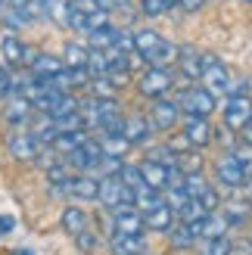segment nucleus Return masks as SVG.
I'll list each match as a JSON object with an SVG mask.
<instances>
[{
  "label": "nucleus",
  "mask_w": 252,
  "mask_h": 255,
  "mask_svg": "<svg viewBox=\"0 0 252 255\" xmlns=\"http://www.w3.org/2000/svg\"><path fill=\"white\" fill-rule=\"evenodd\" d=\"M97 199L103 202L106 209H116L122 202H134V187H128L119 174H106V177H100Z\"/></svg>",
  "instance_id": "1"
},
{
  "label": "nucleus",
  "mask_w": 252,
  "mask_h": 255,
  "mask_svg": "<svg viewBox=\"0 0 252 255\" xmlns=\"http://www.w3.org/2000/svg\"><path fill=\"white\" fill-rule=\"evenodd\" d=\"M203 81H206V87L212 91L215 100L234 91V81H231L228 69H224V62L215 59V56H203Z\"/></svg>",
  "instance_id": "2"
},
{
  "label": "nucleus",
  "mask_w": 252,
  "mask_h": 255,
  "mask_svg": "<svg viewBox=\"0 0 252 255\" xmlns=\"http://www.w3.org/2000/svg\"><path fill=\"white\" fill-rule=\"evenodd\" d=\"M174 87V78L168 75V69H156V66H149L140 78H137V91H140V97L146 100H159V97H165L168 91Z\"/></svg>",
  "instance_id": "3"
},
{
  "label": "nucleus",
  "mask_w": 252,
  "mask_h": 255,
  "mask_svg": "<svg viewBox=\"0 0 252 255\" xmlns=\"http://www.w3.org/2000/svg\"><path fill=\"white\" fill-rule=\"evenodd\" d=\"M112 212V234H143V212L134 206V202H122V206L109 209Z\"/></svg>",
  "instance_id": "4"
},
{
  "label": "nucleus",
  "mask_w": 252,
  "mask_h": 255,
  "mask_svg": "<svg viewBox=\"0 0 252 255\" xmlns=\"http://www.w3.org/2000/svg\"><path fill=\"white\" fill-rule=\"evenodd\" d=\"M178 106H181V116H206L209 119L215 112V97H212L209 87H190V91L181 94Z\"/></svg>",
  "instance_id": "5"
},
{
  "label": "nucleus",
  "mask_w": 252,
  "mask_h": 255,
  "mask_svg": "<svg viewBox=\"0 0 252 255\" xmlns=\"http://www.w3.org/2000/svg\"><path fill=\"white\" fill-rule=\"evenodd\" d=\"M66 159H69V168H75V171H97L100 159H103V146H100V140L87 137L81 146H75L72 152H66Z\"/></svg>",
  "instance_id": "6"
},
{
  "label": "nucleus",
  "mask_w": 252,
  "mask_h": 255,
  "mask_svg": "<svg viewBox=\"0 0 252 255\" xmlns=\"http://www.w3.org/2000/svg\"><path fill=\"white\" fill-rule=\"evenodd\" d=\"M224 125L231 128V131H240V128L252 119V100L246 94H231V100L224 103Z\"/></svg>",
  "instance_id": "7"
},
{
  "label": "nucleus",
  "mask_w": 252,
  "mask_h": 255,
  "mask_svg": "<svg viewBox=\"0 0 252 255\" xmlns=\"http://www.w3.org/2000/svg\"><path fill=\"white\" fill-rule=\"evenodd\" d=\"M178 122H181V106L174 103V100H165V97L153 100V109H149V125H153L156 131H171Z\"/></svg>",
  "instance_id": "8"
},
{
  "label": "nucleus",
  "mask_w": 252,
  "mask_h": 255,
  "mask_svg": "<svg viewBox=\"0 0 252 255\" xmlns=\"http://www.w3.org/2000/svg\"><path fill=\"white\" fill-rule=\"evenodd\" d=\"M184 137L193 149H206L212 143V125L206 116H184Z\"/></svg>",
  "instance_id": "9"
},
{
  "label": "nucleus",
  "mask_w": 252,
  "mask_h": 255,
  "mask_svg": "<svg viewBox=\"0 0 252 255\" xmlns=\"http://www.w3.org/2000/svg\"><path fill=\"white\" fill-rule=\"evenodd\" d=\"M143 224H146V231H159V234H168L171 227H174V209L168 206L165 199H159L156 206L143 209Z\"/></svg>",
  "instance_id": "10"
},
{
  "label": "nucleus",
  "mask_w": 252,
  "mask_h": 255,
  "mask_svg": "<svg viewBox=\"0 0 252 255\" xmlns=\"http://www.w3.org/2000/svg\"><path fill=\"white\" fill-rule=\"evenodd\" d=\"M6 149H9V156L16 159V162H34L37 159V137L34 134H25V131H19V134H9V140H6Z\"/></svg>",
  "instance_id": "11"
},
{
  "label": "nucleus",
  "mask_w": 252,
  "mask_h": 255,
  "mask_svg": "<svg viewBox=\"0 0 252 255\" xmlns=\"http://www.w3.org/2000/svg\"><path fill=\"white\" fill-rule=\"evenodd\" d=\"M31 109H34V103H31L28 97L12 91V94L6 97V109H3V119H6L9 125H22V122H28V119H31Z\"/></svg>",
  "instance_id": "12"
},
{
  "label": "nucleus",
  "mask_w": 252,
  "mask_h": 255,
  "mask_svg": "<svg viewBox=\"0 0 252 255\" xmlns=\"http://www.w3.org/2000/svg\"><path fill=\"white\" fill-rule=\"evenodd\" d=\"M97 190H100V181H97L91 171H81L78 177H72V181H69V196L81 199V202L97 199Z\"/></svg>",
  "instance_id": "13"
},
{
  "label": "nucleus",
  "mask_w": 252,
  "mask_h": 255,
  "mask_svg": "<svg viewBox=\"0 0 252 255\" xmlns=\"http://www.w3.org/2000/svg\"><path fill=\"white\" fill-rule=\"evenodd\" d=\"M143 59L149 62V66H156V69H168V66H174V62H178V47L162 37V41H159L153 50H149Z\"/></svg>",
  "instance_id": "14"
},
{
  "label": "nucleus",
  "mask_w": 252,
  "mask_h": 255,
  "mask_svg": "<svg viewBox=\"0 0 252 255\" xmlns=\"http://www.w3.org/2000/svg\"><path fill=\"white\" fill-rule=\"evenodd\" d=\"M178 66H181V72L190 81L203 78V53H199V50H193V47H178Z\"/></svg>",
  "instance_id": "15"
},
{
  "label": "nucleus",
  "mask_w": 252,
  "mask_h": 255,
  "mask_svg": "<svg viewBox=\"0 0 252 255\" xmlns=\"http://www.w3.org/2000/svg\"><path fill=\"white\" fill-rule=\"evenodd\" d=\"M153 131H156V128L149 125V119H140V116H131V119H125V125H122V134L128 137L134 146H137V143H146Z\"/></svg>",
  "instance_id": "16"
},
{
  "label": "nucleus",
  "mask_w": 252,
  "mask_h": 255,
  "mask_svg": "<svg viewBox=\"0 0 252 255\" xmlns=\"http://www.w3.org/2000/svg\"><path fill=\"white\" fill-rule=\"evenodd\" d=\"M215 177H218L224 187H231V190H237V187L246 181V174L240 171V165L234 162V156H224V159L215 165Z\"/></svg>",
  "instance_id": "17"
},
{
  "label": "nucleus",
  "mask_w": 252,
  "mask_h": 255,
  "mask_svg": "<svg viewBox=\"0 0 252 255\" xmlns=\"http://www.w3.org/2000/svg\"><path fill=\"white\" fill-rule=\"evenodd\" d=\"M140 177H143V184L156 187L159 193L168 187V168H165V165H159V162H153V159L140 162Z\"/></svg>",
  "instance_id": "18"
},
{
  "label": "nucleus",
  "mask_w": 252,
  "mask_h": 255,
  "mask_svg": "<svg viewBox=\"0 0 252 255\" xmlns=\"http://www.w3.org/2000/svg\"><path fill=\"white\" fill-rule=\"evenodd\" d=\"M87 224H91V218H87L84 209H78V206H66V212H62V231H66L69 237H78Z\"/></svg>",
  "instance_id": "19"
},
{
  "label": "nucleus",
  "mask_w": 252,
  "mask_h": 255,
  "mask_svg": "<svg viewBox=\"0 0 252 255\" xmlns=\"http://www.w3.org/2000/svg\"><path fill=\"white\" fill-rule=\"evenodd\" d=\"M62 66H66V62H62V59H56L53 53H37L34 59H31V75H37V78H53V75L62 69Z\"/></svg>",
  "instance_id": "20"
},
{
  "label": "nucleus",
  "mask_w": 252,
  "mask_h": 255,
  "mask_svg": "<svg viewBox=\"0 0 252 255\" xmlns=\"http://www.w3.org/2000/svg\"><path fill=\"white\" fill-rule=\"evenodd\" d=\"M84 140H87V131H84V128H72V131H59L56 140H53L50 146H53L56 152H72L75 146H81Z\"/></svg>",
  "instance_id": "21"
},
{
  "label": "nucleus",
  "mask_w": 252,
  "mask_h": 255,
  "mask_svg": "<svg viewBox=\"0 0 252 255\" xmlns=\"http://www.w3.org/2000/svg\"><path fill=\"white\" fill-rule=\"evenodd\" d=\"M112 249L128 255V252H146L143 234H112Z\"/></svg>",
  "instance_id": "22"
},
{
  "label": "nucleus",
  "mask_w": 252,
  "mask_h": 255,
  "mask_svg": "<svg viewBox=\"0 0 252 255\" xmlns=\"http://www.w3.org/2000/svg\"><path fill=\"white\" fill-rule=\"evenodd\" d=\"M0 50H3V59L9 62L12 69L22 66V59H25V44L19 41L16 34H6V37H3V44H0Z\"/></svg>",
  "instance_id": "23"
},
{
  "label": "nucleus",
  "mask_w": 252,
  "mask_h": 255,
  "mask_svg": "<svg viewBox=\"0 0 252 255\" xmlns=\"http://www.w3.org/2000/svg\"><path fill=\"white\" fill-rule=\"evenodd\" d=\"M69 12H72V0H44V16L53 19L56 25H69Z\"/></svg>",
  "instance_id": "24"
},
{
  "label": "nucleus",
  "mask_w": 252,
  "mask_h": 255,
  "mask_svg": "<svg viewBox=\"0 0 252 255\" xmlns=\"http://www.w3.org/2000/svg\"><path fill=\"white\" fill-rule=\"evenodd\" d=\"M100 146H103V152H106V156H125V152H128L134 143H131V140L128 137H125V134H103V140H100Z\"/></svg>",
  "instance_id": "25"
},
{
  "label": "nucleus",
  "mask_w": 252,
  "mask_h": 255,
  "mask_svg": "<svg viewBox=\"0 0 252 255\" xmlns=\"http://www.w3.org/2000/svg\"><path fill=\"white\" fill-rule=\"evenodd\" d=\"M87 37H91V47L94 50H106V47H112V41H116V28L106 22V25H100V28H91Z\"/></svg>",
  "instance_id": "26"
},
{
  "label": "nucleus",
  "mask_w": 252,
  "mask_h": 255,
  "mask_svg": "<svg viewBox=\"0 0 252 255\" xmlns=\"http://www.w3.org/2000/svg\"><path fill=\"white\" fill-rule=\"evenodd\" d=\"M231 156H234V162H237V165H240V171H243L246 177H252V143H246V140L234 143Z\"/></svg>",
  "instance_id": "27"
},
{
  "label": "nucleus",
  "mask_w": 252,
  "mask_h": 255,
  "mask_svg": "<svg viewBox=\"0 0 252 255\" xmlns=\"http://www.w3.org/2000/svg\"><path fill=\"white\" fill-rule=\"evenodd\" d=\"M0 16H3V22L9 28H25V25L34 22L28 12H25V6H9V3H6V9H0Z\"/></svg>",
  "instance_id": "28"
},
{
  "label": "nucleus",
  "mask_w": 252,
  "mask_h": 255,
  "mask_svg": "<svg viewBox=\"0 0 252 255\" xmlns=\"http://www.w3.org/2000/svg\"><path fill=\"white\" fill-rule=\"evenodd\" d=\"M159 41H162V34L153 31V28H140V31H134V47H137V53H140V56H146Z\"/></svg>",
  "instance_id": "29"
},
{
  "label": "nucleus",
  "mask_w": 252,
  "mask_h": 255,
  "mask_svg": "<svg viewBox=\"0 0 252 255\" xmlns=\"http://www.w3.org/2000/svg\"><path fill=\"white\" fill-rule=\"evenodd\" d=\"M87 56H91V50L81 47V44H66V50H62V62L66 66H84L87 69Z\"/></svg>",
  "instance_id": "30"
},
{
  "label": "nucleus",
  "mask_w": 252,
  "mask_h": 255,
  "mask_svg": "<svg viewBox=\"0 0 252 255\" xmlns=\"http://www.w3.org/2000/svg\"><path fill=\"white\" fill-rule=\"evenodd\" d=\"M146 159H153L159 165H165V168H171V165H178V152H174L168 143H162V146H153L146 152Z\"/></svg>",
  "instance_id": "31"
},
{
  "label": "nucleus",
  "mask_w": 252,
  "mask_h": 255,
  "mask_svg": "<svg viewBox=\"0 0 252 255\" xmlns=\"http://www.w3.org/2000/svg\"><path fill=\"white\" fill-rule=\"evenodd\" d=\"M221 215L228 218L231 227L234 224H246V218H249V202H228V209H224Z\"/></svg>",
  "instance_id": "32"
},
{
  "label": "nucleus",
  "mask_w": 252,
  "mask_h": 255,
  "mask_svg": "<svg viewBox=\"0 0 252 255\" xmlns=\"http://www.w3.org/2000/svg\"><path fill=\"white\" fill-rule=\"evenodd\" d=\"M171 243H174V249H190L193 243H196V237L190 234V227H187V221H181V227H171Z\"/></svg>",
  "instance_id": "33"
},
{
  "label": "nucleus",
  "mask_w": 252,
  "mask_h": 255,
  "mask_svg": "<svg viewBox=\"0 0 252 255\" xmlns=\"http://www.w3.org/2000/svg\"><path fill=\"white\" fill-rule=\"evenodd\" d=\"M178 168H181L184 174L203 171V159H199V152H190V149H184V152H178Z\"/></svg>",
  "instance_id": "34"
},
{
  "label": "nucleus",
  "mask_w": 252,
  "mask_h": 255,
  "mask_svg": "<svg viewBox=\"0 0 252 255\" xmlns=\"http://www.w3.org/2000/svg\"><path fill=\"white\" fill-rule=\"evenodd\" d=\"M119 177H122V181L128 184V187H140V184H143V177H140V165H122V168H119Z\"/></svg>",
  "instance_id": "35"
},
{
  "label": "nucleus",
  "mask_w": 252,
  "mask_h": 255,
  "mask_svg": "<svg viewBox=\"0 0 252 255\" xmlns=\"http://www.w3.org/2000/svg\"><path fill=\"white\" fill-rule=\"evenodd\" d=\"M196 199L203 202V209H206V212H215V209L221 206V196L215 193V187H206V190H203V193H199Z\"/></svg>",
  "instance_id": "36"
},
{
  "label": "nucleus",
  "mask_w": 252,
  "mask_h": 255,
  "mask_svg": "<svg viewBox=\"0 0 252 255\" xmlns=\"http://www.w3.org/2000/svg\"><path fill=\"white\" fill-rule=\"evenodd\" d=\"M75 243H78V249H84V252H91V249H97V234L91 231V224L84 227V231L75 237Z\"/></svg>",
  "instance_id": "37"
},
{
  "label": "nucleus",
  "mask_w": 252,
  "mask_h": 255,
  "mask_svg": "<svg viewBox=\"0 0 252 255\" xmlns=\"http://www.w3.org/2000/svg\"><path fill=\"white\" fill-rule=\"evenodd\" d=\"M140 6H143V16H149V19L165 16V3L162 0H140Z\"/></svg>",
  "instance_id": "38"
},
{
  "label": "nucleus",
  "mask_w": 252,
  "mask_h": 255,
  "mask_svg": "<svg viewBox=\"0 0 252 255\" xmlns=\"http://www.w3.org/2000/svg\"><path fill=\"white\" fill-rule=\"evenodd\" d=\"M12 94V75L6 69H0V100H6Z\"/></svg>",
  "instance_id": "39"
},
{
  "label": "nucleus",
  "mask_w": 252,
  "mask_h": 255,
  "mask_svg": "<svg viewBox=\"0 0 252 255\" xmlns=\"http://www.w3.org/2000/svg\"><path fill=\"white\" fill-rule=\"evenodd\" d=\"M178 6L184 9V12H199L206 6V0H178Z\"/></svg>",
  "instance_id": "40"
},
{
  "label": "nucleus",
  "mask_w": 252,
  "mask_h": 255,
  "mask_svg": "<svg viewBox=\"0 0 252 255\" xmlns=\"http://www.w3.org/2000/svg\"><path fill=\"white\" fill-rule=\"evenodd\" d=\"M12 227H16V218H9V215H0V231H3V234H9Z\"/></svg>",
  "instance_id": "41"
},
{
  "label": "nucleus",
  "mask_w": 252,
  "mask_h": 255,
  "mask_svg": "<svg viewBox=\"0 0 252 255\" xmlns=\"http://www.w3.org/2000/svg\"><path fill=\"white\" fill-rule=\"evenodd\" d=\"M240 137L246 140V143H252V119H249V122H246V125L240 128Z\"/></svg>",
  "instance_id": "42"
},
{
  "label": "nucleus",
  "mask_w": 252,
  "mask_h": 255,
  "mask_svg": "<svg viewBox=\"0 0 252 255\" xmlns=\"http://www.w3.org/2000/svg\"><path fill=\"white\" fill-rule=\"evenodd\" d=\"M97 6H100V9H106V12H109V9H116V3H112V0H97Z\"/></svg>",
  "instance_id": "43"
},
{
  "label": "nucleus",
  "mask_w": 252,
  "mask_h": 255,
  "mask_svg": "<svg viewBox=\"0 0 252 255\" xmlns=\"http://www.w3.org/2000/svg\"><path fill=\"white\" fill-rule=\"evenodd\" d=\"M162 3H165V12H171L174 6H178V0H162Z\"/></svg>",
  "instance_id": "44"
},
{
  "label": "nucleus",
  "mask_w": 252,
  "mask_h": 255,
  "mask_svg": "<svg viewBox=\"0 0 252 255\" xmlns=\"http://www.w3.org/2000/svg\"><path fill=\"white\" fill-rule=\"evenodd\" d=\"M3 3H9V6H25L28 0H3Z\"/></svg>",
  "instance_id": "45"
},
{
  "label": "nucleus",
  "mask_w": 252,
  "mask_h": 255,
  "mask_svg": "<svg viewBox=\"0 0 252 255\" xmlns=\"http://www.w3.org/2000/svg\"><path fill=\"white\" fill-rule=\"evenodd\" d=\"M112 3H116V9H125V6L131 3V0H112Z\"/></svg>",
  "instance_id": "46"
},
{
  "label": "nucleus",
  "mask_w": 252,
  "mask_h": 255,
  "mask_svg": "<svg viewBox=\"0 0 252 255\" xmlns=\"http://www.w3.org/2000/svg\"><path fill=\"white\" fill-rule=\"evenodd\" d=\"M0 9H3V0H0Z\"/></svg>",
  "instance_id": "47"
}]
</instances>
